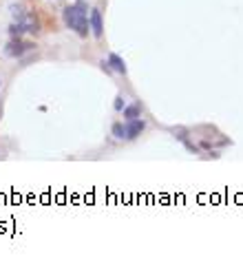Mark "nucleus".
<instances>
[{
	"mask_svg": "<svg viewBox=\"0 0 243 263\" xmlns=\"http://www.w3.org/2000/svg\"><path fill=\"white\" fill-rule=\"evenodd\" d=\"M62 18H64V23L69 29H73L78 35H84L88 33V18H86V5H84V0H78L76 5H71V7H66L64 13H62Z\"/></svg>",
	"mask_w": 243,
	"mask_h": 263,
	"instance_id": "nucleus-1",
	"label": "nucleus"
},
{
	"mask_svg": "<svg viewBox=\"0 0 243 263\" xmlns=\"http://www.w3.org/2000/svg\"><path fill=\"white\" fill-rule=\"evenodd\" d=\"M35 45L33 42H29V40H22L20 35H11V40L7 42V47H5V53L9 55V58H22L27 53V51H31Z\"/></svg>",
	"mask_w": 243,
	"mask_h": 263,
	"instance_id": "nucleus-2",
	"label": "nucleus"
},
{
	"mask_svg": "<svg viewBox=\"0 0 243 263\" xmlns=\"http://www.w3.org/2000/svg\"><path fill=\"white\" fill-rule=\"evenodd\" d=\"M88 29H91L93 35L98 40L104 35V23H102V11L100 9H91V11H88Z\"/></svg>",
	"mask_w": 243,
	"mask_h": 263,
	"instance_id": "nucleus-3",
	"label": "nucleus"
},
{
	"mask_svg": "<svg viewBox=\"0 0 243 263\" xmlns=\"http://www.w3.org/2000/svg\"><path fill=\"white\" fill-rule=\"evenodd\" d=\"M144 133V122L142 120H128L126 124V140H137L139 135Z\"/></svg>",
	"mask_w": 243,
	"mask_h": 263,
	"instance_id": "nucleus-4",
	"label": "nucleus"
},
{
	"mask_svg": "<svg viewBox=\"0 0 243 263\" xmlns=\"http://www.w3.org/2000/svg\"><path fill=\"white\" fill-rule=\"evenodd\" d=\"M106 67H110L115 73H126V62H124V58L122 55H117V53H110L108 55V60H106Z\"/></svg>",
	"mask_w": 243,
	"mask_h": 263,
	"instance_id": "nucleus-5",
	"label": "nucleus"
},
{
	"mask_svg": "<svg viewBox=\"0 0 243 263\" xmlns=\"http://www.w3.org/2000/svg\"><path fill=\"white\" fill-rule=\"evenodd\" d=\"M124 118H126V120H137V118H142V106H139V104L124 106Z\"/></svg>",
	"mask_w": 243,
	"mask_h": 263,
	"instance_id": "nucleus-6",
	"label": "nucleus"
},
{
	"mask_svg": "<svg viewBox=\"0 0 243 263\" xmlns=\"http://www.w3.org/2000/svg\"><path fill=\"white\" fill-rule=\"evenodd\" d=\"M9 11H11V16H13V23H22V20L27 18V13H25V9H22V5H9Z\"/></svg>",
	"mask_w": 243,
	"mask_h": 263,
	"instance_id": "nucleus-7",
	"label": "nucleus"
},
{
	"mask_svg": "<svg viewBox=\"0 0 243 263\" xmlns=\"http://www.w3.org/2000/svg\"><path fill=\"white\" fill-rule=\"evenodd\" d=\"M113 135L117 140H126V126H122V124H113Z\"/></svg>",
	"mask_w": 243,
	"mask_h": 263,
	"instance_id": "nucleus-8",
	"label": "nucleus"
},
{
	"mask_svg": "<svg viewBox=\"0 0 243 263\" xmlns=\"http://www.w3.org/2000/svg\"><path fill=\"white\" fill-rule=\"evenodd\" d=\"M124 106H126V102H124L122 96H117V98H115V111H122Z\"/></svg>",
	"mask_w": 243,
	"mask_h": 263,
	"instance_id": "nucleus-9",
	"label": "nucleus"
}]
</instances>
